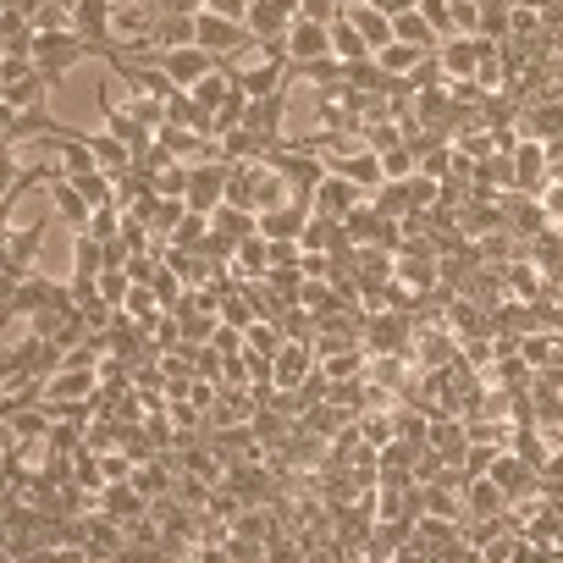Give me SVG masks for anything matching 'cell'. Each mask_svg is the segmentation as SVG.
Returning <instances> with one entry per match:
<instances>
[{
  "mask_svg": "<svg viewBox=\"0 0 563 563\" xmlns=\"http://www.w3.org/2000/svg\"><path fill=\"white\" fill-rule=\"evenodd\" d=\"M73 299V282H51V276H18L7 282V316H40L51 305H67Z\"/></svg>",
  "mask_w": 563,
  "mask_h": 563,
  "instance_id": "2",
  "label": "cell"
},
{
  "mask_svg": "<svg viewBox=\"0 0 563 563\" xmlns=\"http://www.w3.org/2000/svg\"><path fill=\"white\" fill-rule=\"evenodd\" d=\"M282 51H288V62L305 73V67H316V62L332 56V29L316 23V18H299L288 34H282Z\"/></svg>",
  "mask_w": 563,
  "mask_h": 563,
  "instance_id": "6",
  "label": "cell"
},
{
  "mask_svg": "<svg viewBox=\"0 0 563 563\" xmlns=\"http://www.w3.org/2000/svg\"><path fill=\"white\" fill-rule=\"evenodd\" d=\"M89 144H95V161H100V166H106L111 177H128V172L139 166V150H133L128 139L106 133V128H100V133H89Z\"/></svg>",
  "mask_w": 563,
  "mask_h": 563,
  "instance_id": "20",
  "label": "cell"
},
{
  "mask_svg": "<svg viewBox=\"0 0 563 563\" xmlns=\"http://www.w3.org/2000/svg\"><path fill=\"white\" fill-rule=\"evenodd\" d=\"M89 56H100V45H89L78 29H51V34H40V45H34V67L51 78V84H62L73 67H84Z\"/></svg>",
  "mask_w": 563,
  "mask_h": 563,
  "instance_id": "1",
  "label": "cell"
},
{
  "mask_svg": "<svg viewBox=\"0 0 563 563\" xmlns=\"http://www.w3.org/2000/svg\"><path fill=\"white\" fill-rule=\"evenodd\" d=\"M349 18H354V29L365 34L371 56H376V51H387V45L398 40V29H393V12H382L376 0H371V7H349Z\"/></svg>",
  "mask_w": 563,
  "mask_h": 563,
  "instance_id": "19",
  "label": "cell"
},
{
  "mask_svg": "<svg viewBox=\"0 0 563 563\" xmlns=\"http://www.w3.org/2000/svg\"><path fill=\"white\" fill-rule=\"evenodd\" d=\"M51 78L34 62H7V111H45Z\"/></svg>",
  "mask_w": 563,
  "mask_h": 563,
  "instance_id": "8",
  "label": "cell"
},
{
  "mask_svg": "<svg viewBox=\"0 0 563 563\" xmlns=\"http://www.w3.org/2000/svg\"><path fill=\"white\" fill-rule=\"evenodd\" d=\"M365 56H371V45H365V34L354 29V18L343 12V18L332 23V62L349 67V62H365Z\"/></svg>",
  "mask_w": 563,
  "mask_h": 563,
  "instance_id": "24",
  "label": "cell"
},
{
  "mask_svg": "<svg viewBox=\"0 0 563 563\" xmlns=\"http://www.w3.org/2000/svg\"><path fill=\"white\" fill-rule=\"evenodd\" d=\"M45 188H51V216H62V221H67L73 232H84V227H89V216H95L89 194H84V188H78L73 177H51Z\"/></svg>",
  "mask_w": 563,
  "mask_h": 563,
  "instance_id": "16",
  "label": "cell"
},
{
  "mask_svg": "<svg viewBox=\"0 0 563 563\" xmlns=\"http://www.w3.org/2000/svg\"><path fill=\"white\" fill-rule=\"evenodd\" d=\"M254 34H249V23H238V18H221V12H194V45H205L210 56H221V62H232L243 45H249Z\"/></svg>",
  "mask_w": 563,
  "mask_h": 563,
  "instance_id": "3",
  "label": "cell"
},
{
  "mask_svg": "<svg viewBox=\"0 0 563 563\" xmlns=\"http://www.w3.org/2000/svg\"><path fill=\"white\" fill-rule=\"evenodd\" d=\"M56 409L51 404H18L7 409V442H29V437H51Z\"/></svg>",
  "mask_w": 563,
  "mask_h": 563,
  "instance_id": "17",
  "label": "cell"
},
{
  "mask_svg": "<svg viewBox=\"0 0 563 563\" xmlns=\"http://www.w3.org/2000/svg\"><path fill=\"white\" fill-rule=\"evenodd\" d=\"M365 349L371 354H415V310L365 316Z\"/></svg>",
  "mask_w": 563,
  "mask_h": 563,
  "instance_id": "4",
  "label": "cell"
},
{
  "mask_svg": "<svg viewBox=\"0 0 563 563\" xmlns=\"http://www.w3.org/2000/svg\"><path fill=\"white\" fill-rule=\"evenodd\" d=\"M365 199H371V194H365L354 177H343V172H332V166H327V177H321V188H316V199H310V205H316V210H327V216H338V221H349Z\"/></svg>",
  "mask_w": 563,
  "mask_h": 563,
  "instance_id": "12",
  "label": "cell"
},
{
  "mask_svg": "<svg viewBox=\"0 0 563 563\" xmlns=\"http://www.w3.org/2000/svg\"><path fill=\"white\" fill-rule=\"evenodd\" d=\"M155 62L166 67V78H172L177 89H194L199 78H210V73L221 67V56H210L205 45H177V51H161Z\"/></svg>",
  "mask_w": 563,
  "mask_h": 563,
  "instance_id": "10",
  "label": "cell"
},
{
  "mask_svg": "<svg viewBox=\"0 0 563 563\" xmlns=\"http://www.w3.org/2000/svg\"><path fill=\"white\" fill-rule=\"evenodd\" d=\"M45 232H51V216H40V221H29V227L7 221V282H18V276H34V260H40V243H45Z\"/></svg>",
  "mask_w": 563,
  "mask_h": 563,
  "instance_id": "5",
  "label": "cell"
},
{
  "mask_svg": "<svg viewBox=\"0 0 563 563\" xmlns=\"http://www.w3.org/2000/svg\"><path fill=\"white\" fill-rule=\"evenodd\" d=\"M393 29H398V40H409V45H420V51H442V34H437V23H431L420 7H415V12H398Z\"/></svg>",
  "mask_w": 563,
  "mask_h": 563,
  "instance_id": "23",
  "label": "cell"
},
{
  "mask_svg": "<svg viewBox=\"0 0 563 563\" xmlns=\"http://www.w3.org/2000/svg\"><path fill=\"white\" fill-rule=\"evenodd\" d=\"M464 508H470L475 525H497V519L508 514V492H503L492 475H470V481H464Z\"/></svg>",
  "mask_w": 563,
  "mask_h": 563,
  "instance_id": "15",
  "label": "cell"
},
{
  "mask_svg": "<svg viewBox=\"0 0 563 563\" xmlns=\"http://www.w3.org/2000/svg\"><path fill=\"white\" fill-rule=\"evenodd\" d=\"M177 321H183V343H210V338L221 332V310H205V305H194L188 294H183V305H177Z\"/></svg>",
  "mask_w": 563,
  "mask_h": 563,
  "instance_id": "21",
  "label": "cell"
},
{
  "mask_svg": "<svg viewBox=\"0 0 563 563\" xmlns=\"http://www.w3.org/2000/svg\"><path fill=\"white\" fill-rule=\"evenodd\" d=\"M128 294H133V271H128V265H106V271H100V299H106L111 310H122Z\"/></svg>",
  "mask_w": 563,
  "mask_h": 563,
  "instance_id": "28",
  "label": "cell"
},
{
  "mask_svg": "<svg viewBox=\"0 0 563 563\" xmlns=\"http://www.w3.org/2000/svg\"><path fill=\"white\" fill-rule=\"evenodd\" d=\"M161 310H166V305H161V294L150 288V282H133V294H128L122 316H128V321H139V327H150V321H155Z\"/></svg>",
  "mask_w": 563,
  "mask_h": 563,
  "instance_id": "26",
  "label": "cell"
},
{
  "mask_svg": "<svg viewBox=\"0 0 563 563\" xmlns=\"http://www.w3.org/2000/svg\"><path fill=\"white\" fill-rule=\"evenodd\" d=\"M310 216H316V205H305V199L276 205V210H260V238H271V243H299L305 227H310Z\"/></svg>",
  "mask_w": 563,
  "mask_h": 563,
  "instance_id": "14",
  "label": "cell"
},
{
  "mask_svg": "<svg viewBox=\"0 0 563 563\" xmlns=\"http://www.w3.org/2000/svg\"><path fill=\"white\" fill-rule=\"evenodd\" d=\"M150 288L161 294V305H166V310H177V305H183V294H188V282H183L172 265H161V271L150 276Z\"/></svg>",
  "mask_w": 563,
  "mask_h": 563,
  "instance_id": "29",
  "label": "cell"
},
{
  "mask_svg": "<svg viewBox=\"0 0 563 563\" xmlns=\"http://www.w3.org/2000/svg\"><path fill=\"white\" fill-rule=\"evenodd\" d=\"M227 183H232V166L227 161H199L188 172V205L194 210H221L227 205Z\"/></svg>",
  "mask_w": 563,
  "mask_h": 563,
  "instance_id": "11",
  "label": "cell"
},
{
  "mask_svg": "<svg viewBox=\"0 0 563 563\" xmlns=\"http://www.w3.org/2000/svg\"><path fill=\"white\" fill-rule=\"evenodd\" d=\"M360 431H365V442H371V448H387V442H398V415H393V404H382V409H365V415H360Z\"/></svg>",
  "mask_w": 563,
  "mask_h": 563,
  "instance_id": "25",
  "label": "cell"
},
{
  "mask_svg": "<svg viewBox=\"0 0 563 563\" xmlns=\"http://www.w3.org/2000/svg\"><path fill=\"white\" fill-rule=\"evenodd\" d=\"M282 343H288V332H282V321H271V316H260L254 327H243V349H249L254 360H276Z\"/></svg>",
  "mask_w": 563,
  "mask_h": 563,
  "instance_id": "22",
  "label": "cell"
},
{
  "mask_svg": "<svg viewBox=\"0 0 563 563\" xmlns=\"http://www.w3.org/2000/svg\"><path fill=\"white\" fill-rule=\"evenodd\" d=\"M205 12H221V18H249V0H205Z\"/></svg>",
  "mask_w": 563,
  "mask_h": 563,
  "instance_id": "32",
  "label": "cell"
},
{
  "mask_svg": "<svg viewBox=\"0 0 563 563\" xmlns=\"http://www.w3.org/2000/svg\"><path fill=\"white\" fill-rule=\"evenodd\" d=\"M210 232H216V221H210V210H194V205H188V216L177 221V232H172V243H177V249H199V243H205Z\"/></svg>",
  "mask_w": 563,
  "mask_h": 563,
  "instance_id": "27",
  "label": "cell"
},
{
  "mask_svg": "<svg viewBox=\"0 0 563 563\" xmlns=\"http://www.w3.org/2000/svg\"><path fill=\"white\" fill-rule=\"evenodd\" d=\"M382 166H387V177H415V172H420V150L404 139L398 150H387V155H382Z\"/></svg>",
  "mask_w": 563,
  "mask_h": 563,
  "instance_id": "30",
  "label": "cell"
},
{
  "mask_svg": "<svg viewBox=\"0 0 563 563\" xmlns=\"http://www.w3.org/2000/svg\"><path fill=\"white\" fill-rule=\"evenodd\" d=\"M426 56H437V51H420V45H409V40H393L387 51H376V67H382L393 84H409V78L420 73Z\"/></svg>",
  "mask_w": 563,
  "mask_h": 563,
  "instance_id": "18",
  "label": "cell"
},
{
  "mask_svg": "<svg viewBox=\"0 0 563 563\" xmlns=\"http://www.w3.org/2000/svg\"><path fill=\"white\" fill-rule=\"evenodd\" d=\"M305 18H316V23L332 29V23L343 18V0H305Z\"/></svg>",
  "mask_w": 563,
  "mask_h": 563,
  "instance_id": "31",
  "label": "cell"
},
{
  "mask_svg": "<svg viewBox=\"0 0 563 563\" xmlns=\"http://www.w3.org/2000/svg\"><path fill=\"white\" fill-rule=\"evenodd\" d=\"M84 547H89V563H106V558H128V525L111 519V514H89L84 519Z\"/></svg>",
  "mask_w": 563,
  "mask_h": 563,
  "instance_id": "13",
  "label": "cell"
},
{
  "mask_svg": "<svg viewBox=\"0 0 563 563\" xmlns=\"http://www.w3.org/2000/svg\"><path fill=\"white\" fill-rule=\"evenodd\" d=\"M305 18V0H249V34L254 40H282L294 23Z\"/></svg>",
  "mask_w": 563,
  "mask_h": 563,
  "instance_id": "7",
  "label": "cell"
},
{
  "mask_svg": "<svg viewBox=\"0 0 563 563\" xmlns=\"http://www.w3.org/2000/svg\"><path fill=\"white\" fill-rule=\"evenodd\" d=\"M481 56H486V34H448V40H442V51H437V62H442L448 84L475 78V73H481Z\"/></svg>",
  "mask_w": 563,
  "mask_h": 563,
  "instance_id": "9",
  "label": "cell"
}]
</instances>
